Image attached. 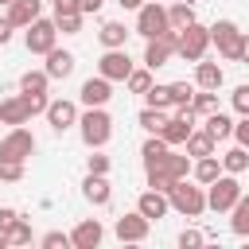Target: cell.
I'll return each mask as SVG.
<instances>
[{
	"label": "cell",
	"instance_id": "7a4b0ae2",
	"mask_svg": "<svg viewBox=\"0 0 249 249\" xmlns=\"http://www.w3.org/2000/svg\"><path fill=\"white\" fill-rule=\"evenodd\" d=\"M245 191H241V183H237V175H230V171H222L210 187H206V210H214V214H226V210H233V202L241 198Z\"/></svg>",
	"mask_w": 249,
	"mask_h": 249
},
{
	"label": "cell",
	"instance_id": "bcb514c9",
	"mask_svg": "<svg viewBox=\"0 0 249 249\" xmlns=\"http://www.w3.org/2000/svg\"><path fill=\"white\" fill-rule=\"evenodd\" d=\"M237 62H245V66H249V35H241V58H237Z\"/></svg>",
	"mask_w": 249,
	"mask_h": 249
},
{
	"label": "cell",
	"instance_id": "4fadbf2b",
	"mask_svg": "<svg viewBox=\"0 0 249 249\" xmlns=\"http://www.w3.org/2000/svg\"><path fill=\"white\" fill-rule=\"evenodd\" d=\"M105 241V226L97 222V218H86V222H78L74 230H70V245L74 249H97Z\"/></svg>",
	"mask_w": 249,
	"mask_h": 249
},
{
	"label": "cell",
	"instance_id": "ac0fdd59",
	"mask_svg": "<svg viewBox=\"0 0 249 249\" xmlns=\"http://www.w3.org/2000/svg\"><path fill=\"white\" fill-rule=\"evenodd\" d=\"M39 12H43V0H12L8 4V19L16 27H31L39 19Z\"/></svg>",
	"mask_w": 249,
	"mask_h": 249
},
{
	"label": "cell",
	"instance_id": "681fc988",
	"mask_svg": "<svg viewBox=\"0 0 249 249\" xmlns=\"http://www.w3.org/2000/svg\"><path fill=\"white\" fill-rule=\"evenodd\" d=\"M8 4H12V0H0V8H8Z\"/></svg>",
	"mask_w": 249,
	"mask_h": 249
},
{
	"label": "cell",
	"instance_id": "816d5d0a",
	"mask_svg": "<svg viewBox=\"0 0 249 249\" xmlns=\"http://www.w3.org/2000/svg\"><path fill=\"white\" fill-rule=\"evenodd\" d=\"M43 4H47V0H43Z\"/></svg>",
	"mask_w": 249,
	"mask_h": 249
},
{
	"label": "cell",
	"instance_id": "e0dca14e",
	"mask_svg": "<svg viewBox=\"0 0 249 249\" xmlns=\"http://www.w3.org/2000/svg\"><path fill=\"white\" fill-rule=\"evenodd\" d=\"M43 58H47L43 70L51 74V82H54V78H70V74H74V62H78V58H74L70 51H62V47H51Z\"/></svg>",
	"mask_w": 249,
	"mask_h": 249
},
{
	"label": "cell",
	"instance_id": "ee69618b",
	"mask_svg": "<svg viewBox=\"0 0 249 249\" xmlns=\"http://www.w3.org/2000/svg\"><path fill=\"white\" fill-rule=\"evenodd\" d=\"M16 218H19V214H16L12 206H0V230H8V226H12Z\"/></svg>",
	"mask_w": 249,
	"mask_h": 249
},
{
	"label": "cell",
	"instance_id": "603a6c76",
	"mask_svg": "<svg viewBox=\"0 0 249 249\" xmlns=\"http://www.w3.org/2000/svg\"><path fill=\"white\" fill-rule=\"evenodd\" d=\"M167 152H171V144H167L160 132H152V136L144 140V148H140V156H144V171H148V167H156V163H160Z\"/></svg>",
	"mask_w": 249,
	"mask_h": 249
},
{
	"label": "cell",
	"instance_id": "ba28073f",
	"mask_svg": "<svg viewBox=\"0 0 249 249\" xmlns=\"http://www.w3.org/2000/svg\"><path fill=\"white\" fill-rule=\"evenodd\" d=\"M23 43H27V51L31 54H47L51 47H58V27H54V19H35L31 27H23Z\"/></svg>",
	"mask_w": 249,
	"mask_h": 249
},
{
	"label": "cell",
	"instance_id": "9a60e30c",
	"mask_svg": "<svg viewBox=\"0 0 249 249\" xmlns=\"http://www.w3.org/2000/svg\"><path fill=\"white\" fill-rule=\"evenodd\" d=\"M82 195H86V202H89V206H109L113 187H109V179H105V175L86 171V179H82Z\"/></svg>",
	"mask_w": 249,
	"mask_h": 249
},
{
	"label": "cell",
	"instance_id": "9c48e42d",
	"mask_svg": "<svg viewBox=\"0 0 249 249\" xmlns=\"http://www.w3.org/2000/svg\"><path fill=\"white\" fill-rule=\"evenodd\" d=\"M148 230H152V218H144L140 210H132V214H121V218L113 222V233H117V241H128V245H136V241H148Z\"/></svg>",
	"mask_w": 249,
	"mask_h": 249
},
{
	"label": "cell",
	"instance_id": "f35d334b",
	"mask_svg": "<svg viewBox=\"0 0 249 249\" xmlns=\"http://www.w3.org/2000/svg\"><path fill=\"white\" fill-rule=\"evenodd\" d=\"M86 171H93V175H109V156H101V148H93V156L86 160Z\"/></svg>",
	"mask_w": 249,
	"mask_h": 249
},
{
	"label": "cell",
	"instance_id": "3957f363",
	"mask_svg": "<svg viewBox=\"0 0 249 249\" xmlns=\"http://www.w3.org/2000/svg\"><path fill=\"white\" fill-rule=\"evenodd\" d=\"M167 198H171V210H179L183 218H198V214L206 210V187H195V183H187V179H179V183L167 191Z\"/></svg>",
	"mask_w": 249,
	"mask_h": 249
},
{
	"label": "cell",
	"instance_id": "8d00e7d4",
	"mask_svg": "<svg viewBox=\"0 0 249 249\" xmlns=\"http://www.w3.org/2000/svg\"><path fill=\"white\" fill-rule=\"evenodd\" d=\"M39 245H43V249H66V245H70V233L51 230V233H43V237H39Z\"/></svg>",
	"mask_w": 249,
	"mask_h": 249
},
{
	"label": "cell",
	"instance_id": "f6af8a7d",
	"mask_svg": "<svg viewBox=\"0 0 249 249\" xmlns=\"http://www.w3.org/2000/svg\"><path fill=\"white\" fill-rule=\"evenodd\" d=\"M105 0H82V16H97Z\"/></svg>",
	"mask_w": 249,
	"mask_h": 249
},
{
	"label": "cell",
	"instance_id": "2e32d148",
	"mask_svg": "<svg viewBox=\"0 0 249 249\" xmlns=\"http://www.w3.org/2000/svg\"><path fill=\"white\" fill-rule=\"evenodd\" d=\"M31 121V109H27V101H23V93H12V97H4L0 101V124H27Z\"/></svg>",
	"mask_w": 249,
	"mask_h": 249
},
{
	"label": "cell",
	"instance_id": "8fae6325",
	"mask_svg": "<svg viewBox=\"0 0 249 249\" xmlns=\"http://www.w3.org/2000/svg\"><path fill=\"white\" fill-rule=\"evenodd\" d=\"M43 117H47V124H51L54 132H66V128H74V124H78V117H82V113H78V105H74V101L54 97V101L47 105V113H43Z\"/></svg>",
	"mask_w": 249,
	"mask_h": 249
},
{
	"label": "cell",
	"instance_id": "44dd1931",
	"mask_svg": "<svg viewBox=\"0 0 249 249\" xmlns=\"http://www.w3.org/2000/svg\"><path fill=\"white\" fill-rule=\"evenodd\" d=\"M191 175H195V183H202V187H210L218 175H222V156H202V160H195V167H191Z\"/></svg>",
	"mask_w": 249,
	"mask_h": 249
},
{
	"label": "cell",
	"instance_id": "7c38bea8",
	"mask_svg": "<svg viewBox=\"0 0 249 249\" xmlns=\"http://www.w3.org/2000/svg\"><path fill=\"white\" fill-rule=\"evenodd\" d=\"M78 97H82V105H86V109H93V105H109V97H113V82H109L105 74L86 78V82H82V89H78Z\"/></svg>",
	"mask_w": 249,
	"mask_h": 249
},
{
	"label": "cell",
	"instance_id": "1f68e13d",
	"mask_svg": "<svg viewBox=\"0 0 249 249\" xmlns=\"http://www.w3.org/2000/svg\"><path fill=\"white\" fill-rule=\"evenodd\" d=\"M144 105H152V109H171V86L152 82V89L144 93Z\"/></svg>",
	"mask_w": 249,
	"mask_h": 249
},
{
	"label": "cell",
	"instance_id": "d590c367",
	"mask_svg": "<svg viewBox=\"0 0 249 249\" xmlns=\"http://www.w3.org/2000/svg\"><path fill=\"white\" fill-rule=\"evenodd\" d=\"M23 179V163L19 160H0V183H19Z\"/></svg>",
	"mask_w": 249,
	"mask_h": 249
},
{
	"label": "cell",
	"instance_id": "cb8c5ba5",
	"mask_svg": "<svg viewBox=\"0 0 249 249\" xmlns=\"http://www.w3.org/2000/svg\"><path fill=\"white\" fill-rule=\"evenodd\" d=\"M97 39H101V47H105V51L124 47V43H128V27H124V23H117V19H109V23H101Z\"/></svg>",
	"mask_w": 249,
	"mask_h": 249
},
{
	"label": "cell",
	"instance_id": "c3c4849f",
	"mask_svg": "<svg viewBox=\"0 0 249 249\" xmlns=\"http://www.w3.org/2000/svg\"><path fill=\"white\" fill-rule=\"evenodd\" d=\"M4 245H8V233H4V230H0V249H4Z\"/></svg>",
	"mask_w": 249,
	"mask_h": 249
},
{
	"label": "cell",
	"instance_id": "60d3db41",
	"mask_svg": "<svg viewBox=\"0 0 249 249\" xmlns=\"http://www.w3.org/2000/svg\"><path fill=\"white\" fill-rule=\"evenodd\" d=\"M233 140H237L241 148H249V117H241V121L233 124Z\"/></svg>",
	"mask_w": 249,
	"mask_h": 249
},
{
	"label": "cell",
	"instance_id": "5bb4252c",
	"mask_svg": "<svg viewBox=\"0 0 249 249\" xmlns=\"http://www.w3.org/2000/svg\"><path fill=\"white\" fill-rule=\"evenodd\" d=\"M136 210H140L144 218L160 222V218H167V210H171V198H167V191H156V187H148V191L136 198Z\"/></svg>",
	"mask_w": 249,
	"mask_h": 249
},
{
	"label": "cell",
	"instance_id": "e575fe53",
	"mask_svg": "<svg viewBox=\"0 0 249 249\" xmlns=\"http://www.w3.org/2000/svg\"><path fill=\"white\" fill-rule=\"evenodd\" d=\"M195 89L198 86H191V82H171V105H191Z\"/></svg>",
	"mask_w": 249,
	"mask_h": 249
},
{
	"label": "cell",
	"instance_id": "5b68a950",
	"mask_svg": "<svg viewBox=\"0 0 249 249\" xmlns=\"http://www.w3.org/2000/svg\"><path fill=\"white\" fill-rule=\"evenodd\" d=\"M241 27L233 23V19H218L214 27H210V43L218 47V54L226 58V62H237L241 58Z\"/></svg>",
	"mask_w": 249,
	"mask_h": 249
},
{
	"label": "cell",
	"instance_id": "277c9868",
	"mask_svg": "<svg viewBox=\"0 0 249 249\" xmlns=\"http://www.w3.org/2000/svg\"><path fill=\"white\" fill-rule=\"evenodd\" d=\"M163 31H171L167 8L156 4V0H144V4L136 8V35H144V39H160Z\"/></svg>",
	"mask_w": 249,
	"mask_h": 249
},
{
	"label": "cell",
	"instance_id": "f1b7e54d",
	"mask_svg": "<svg viewBox=\"0 0 249 249\" xmlns=\"http://www.w3.org/2000/svg\"><path fill=\"white\" fill-rule=\"evenodd\" d=\"M47 86H51V74L47 70H27L19 78V89L23 93H47Z\"/></svg>",
	"mask_w": 249,
	"mask_h": 249
},
{
	"label": "cell",
	"instance_id": "52a82bcc",
	"mask_svg": "<svg viewBox=\"0 0 249 249\" xmlns=\"http://www.w3.org/2000/svg\"><path fill=\"white\" fill-rule=\"evenodd\" d=\"M31 152H35V136H31L23 124H16V128H8V132L0 136V160H19V163H27Z\"/></svg>",
	"mask_w": 249,
	"mask_h": 249
},
{
	"label": "cell",
	"instance_id": "ffe728a7",
	"mask_svg": "<svg viewBox=\"0 0 249 249\" xmlns=\"http://www.w3.org/2000/svg\"><path fill=\"white\" fill-rule=\"evenodd\" d=\"M222 82H226V74L218 62H195V86L198 89H222Z\"/></svg>",
	"mask_w": 249,
	"mask_h": 249
},
{
	"label": "cell",
	"instance_id": "d6986e66",
	"mask_svg": "<svg viewBox=\"0 0 249 249\" xmlns=\"http://www.w3.org/2000/svg\"><path fill=\"white\" fill-rule=\"evenodd\" d=\"M183 148H187V156H191V160H202V156H214V152H218V140H214L206 128H195V132L187 136V144H183Z\"/></svg>",
	"mask_w": 249,
	"mask_h": 249
},
{
	"label": "cell",
	"instance_id": "7bdbcfd3",
	"mask_svg": "<svg viewBox=\"0 0 249 249\" xmlns=\"http://www.w3.org/2000/svg\"><path fill=\"white\" fill-rule=\"evenodd\" d=\"M12 31H16V23H12L8 16H0V47H8V43H12Z\"/></svg>",
	"mask_w": 249,
	"mask_h": 249
},
{
	"label": "cell",
	"instance_id": "30bf717a",
	"mask_svg": "<svg viewBox=\"0 0 249 249\" xmlns=\"http://www.w3.org/2000/svg\"><path fill=\"white\" fill-rule=\"evenodd\" d=\"M132 70H136V66H132V58H128L124 47H113V51H105V54L97 58V74H105L109 82H124Z\"/></svg>",
	"mask_w": 249,
	"mask_h": 249
},
{
	"label": "cell",
	"instance_id": "d4e9b609",
	"mask_svg": "<svg viewBox=\"0 0 249 249\" xmlns=\"http://www.w3.org/2000/svg\"><path fill=\"white\" fill-rule=\"evenodd\" d=\"M167 19H171L175 31H187V27L195 23V8H191V0H175V4L167 8Z\"/></svg>",
	"mask_w": 249,
	"mask_h": 249
},
{
	"label": "cell",
	"instance_id": "484cf974",
	"mask_svg": "<svg viewBox=\"0 0 249 249\" xmlns=\"http://www.w3.org/2000/svg\"><path fill=\"white\" fill-rule=\"evenodd\" d=\"M230 214H233V218H230V230H233L237 237H249V195H241Z\"/></svg>",
	"mask_w": 249,
	"mask_h": 249
},
{
	"label": "cell",
	"instance_id": "4316f807",
	"mask_svg": "<svg viewBox=\"0 0 249 249\" xmlns=\"http://www.w3.org/2000/svg\"><path fill=\"white\" fill-rule=\"evenodd\" d=\"M222 171H230V175H241V171H249V148H230L226 156H222Z\"/></svg>",
	"mask_w": 249,
	"mask_h": 249
},
{
	"label": "cell",
	"instance_id": "ab89813d",
	"mask_svg": "<svg viewBox=\"0 0 249 249\" xmlns=\"http://www.w3.org/2000/svg\"><path fill=\"white\" fill-rule=\"evenodd\" d=\"M202 241H206V233H198V230H183V233H179V245H183V249H195V245H202Z\"/></svg>",
	"mask_w": 249,
	"mask_h": 249
},
{
	"label": "cell",
	"instance_id": "7dc6e473",
	"mask_svg": "<svg viewBox=\"0 0 249 249\" xmlns=\"http://www.w3.org/2000/svg\"><path fill=\"white\" fill-rule=\"evenodd\" d=\"M117 4H121V8H128V12H136V8L144 4V0H117Z\"/></svg>",
	"mask_w": 249,
	"mask_h": 249
},
{
	"label": "cell",
	"instance_id": "4dcf8cb0",
	"mask_svg": "<svg viewBox=\"0 0 249 249\" xmlns=\"http://www.w3.org/2000/svg\"><path fill=\"white\" fill-rule=\"evenodd\" d=\"M124 86H128V93H148V89H152V70H148V66H136V70L124 78Z\"/></svg>",
	"mask_w": 249,
	"mask_h": 249
},
{
	"label": "cell",
	"instance_id": "7402d4cb",
	"mask_svg": "<svg viewBox=\"0 0 249 249\" xmlns=\"http://www.w3.org/2000/svg\"><path fill=\"white\" fill-rule=\"evenodd\" d=\"M233 124H237V121H233L230 113H222V109H214V113L206 117V124H202V128H206V132H210L214 140H230V136H233Z\"/></svg>",
	"mask_w": 249,
	"mask_h": 249
},
{
	"label": "cell",
	"instance_id": "f907efd6",
	"mask_svg": "<svg viewBox=\"0 0 249 249\" xmlns=\"http://www.w3.org/2000/svg\"><path fill=\"white\" fill-rule=\"evenodd\" d=\"M171 4H175V0H171Z\"/></svg>",
	"mask_w": 249,
	"mask_h": 249
},
{
	"label": "cell",
	"instance_id": "8992f818",
	"mask_svg": "<svg viewBox=\"0 0 249 249\" xmlns=\"http://www.w3.org/2000/svg\"><path fill=\"white\" fill-rule=\"evenodd\" d=\"M206 47H210V27H202V23L195 19L187 31H179L175 54H179L183 62H202V58H206Z\"/></svg>",
	"mask_w": 249,
	"mask_h": 249
},
{
	"label": "cell",
	"instance_id": "83f0119b",
	"mask_svg": "<svg viewBox=\"0 0 249 249\" xmlns=\"http://www.w3.org/2000/svg\"><path fill=\"white\" fill-rule=\"evenodd\" d=\"M136 121H140L144 132H163V124H167V109H152V105H144Z\"/></svg>",
	"mask_w": 249,
	"mask_h": 249
},
{
	"label": "cell",
	"instance_id": "f546056e",
	"mask_svg": "<svg viewBox=\"0 0 249 249\" xmlns=\"http://www.w3.org/2000/svg\"><path fill=\"white\" fill-rule=\"evenodd\" d=\"M191 109H195L198 117H210V113L218 109V89H195V97H191Z\"/></svg>",
	"mask_w": 249,
	"mask_h": 249
},
{
	"label": "cell",
	"instance_id": "b9f144b4",
	"mask_svg": "<svg viewBox=\"0 0 249 249\" xmlns=\"http://www.w3.org/2000/svg\"><path fill=\"white\" fill-rule=\"evenodd\" d=\"M54 4V16H66V12H82V0H51Z\"/></svg>",
	"mask_w": 249,
	"mask_h": 249
},
{
	"label": "cell",
	"instance_id": "836d02e7",
	"mask_svg": "<svg viewBox=\"0 0 249 249\" xmlns=\"http://www.w3.org/2000/svg\"><path fill=\"white\" fill-rule=\"evenodd\" d=\"M82 19H86L82 12H66V16H54V27H58L62 35H78V31H82Z\"/></svg>",
	"mask_w": 249,
	"mask_h": 249
},
{
	"label": "cell",
	"instance_id": "d6a6232c",
	"mask_svg": "<svg viewBox=\"0 0 249 249\" xmlns=\"http://www.w3.org/2000/svg\"><path fill=\"white\" fill-rule=\"evenodd\" d=\"M4 233H8V245H31V222L27 218H16Z\"/></svg>",
	"mask_w": 249,
	"mask_h": 249
},
{
	"label": "cell",
	"instance_id": "74e56055",
	"mask_svg": "<svg viewBox=\"0 0 249 249\" xmlns=\"http://www.w3.org/2000/svg\"><path fill=\"white\" fill-rule=\"evenodd\" d=\"M230 101H233V109H237L241 117H249V82H241V86L230 93Z\"/></svg>",
	"mask_w": 249,
	"mask_h": 249
},
{
	"label": "cell",
	"instance_id": "6da1fadb",
	"mask_svg": "<svg viewBox=\"0 0 249 249\" xmlns=\"http://www.w3.org/2000/svg\"><path fill=\"white\" fill-rule=\"evenodd\" d=\"M78 136H82V144H86L89 152L109 144V136H113V117L105 113V105H93V109H86V113L78 117Z\"/></svg>",
	"mask_w": 249,
	"mask_h": 249
}]
</instances>
